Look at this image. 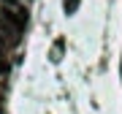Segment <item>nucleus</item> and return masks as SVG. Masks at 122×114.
Instances as JSON below:
<instances>
[{"label": "nucleus", "instance_id": "obj_1", "mask_svg": "<svg viewBox=\"0 0 122 114\" xmlns=\"http://www.w3.org/2000/svg\"><path fill=\"white\" fill-rule=\"evenodd\" d=\"M27 27V8L16 0H3V14H0V33L8 41H19V35Z\"/></svg>", "mask_w": 122, "mask_h": 114}, {"label": "nucleus", "instance_id": "obj_2", "mask_svg": "<svg viewBox=\"0 0 122 114\" xmlns=\"http://www.w3.org/2000/svg\"><path fill=\"white\" fill-rule=\"evenodd\" d=\"M62 8H65V14H73L79 8V0H62Z\"/></svg>", "mask_w": 122, "mask_h": 114}, {"label": "nucleus", "instance_id": "obj_3", "mask_svg": "<svg viewBox=\"0 0 122 114\" xmlns=\"http://www.w3.org/2000/svg\"><path fill=\"white\" fill-rule=\"evenodd\" d=\"M8 71H11V65H8V62L3 60V57H0V76H5V73H8Z\"/></svg>", "mask_w": 122, "mask_h": 114}, {"label": "nucleus", "instance_id": "obj_4", "mask_svg": "<svg viewBox=\"0 0 122 114\" xmlns=\"http://www.w3.org/2000/svg\"><path fill=\"white\" fill-rule=\"evenodd\" d=\"M0 101H3V95H0Z\"/></svg>", "mask_w": 122, "mask_h": 114}, {"label": "nucleus", "instance_id": "obj_5", "mask_svg": "<svg viewBox=\"0 0 122 114\" xmlns=\"http://www.w3.org/2000/svg\"><path fill=\"white\" fill-rule=\"evenodd\" d=\"M0 111H3V109H0Z\"/></svg>", "mask_w": 122, "mask_h": 114}]
</instances>
